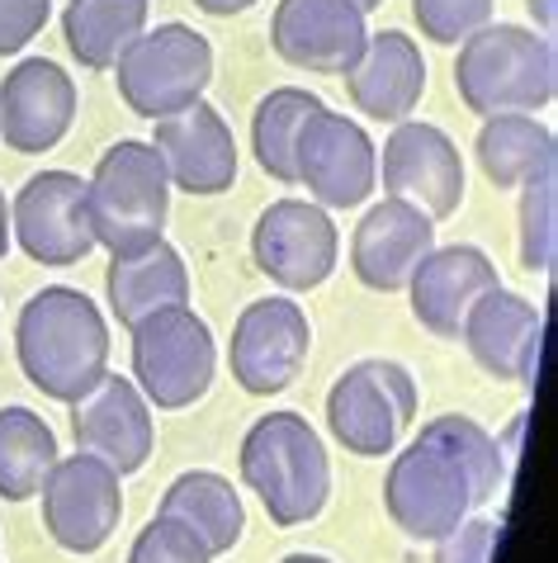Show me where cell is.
I'll use <instances>...</instances> for the list:
<instances>
[{"label":"cell","instance_id":"1","mask_svg":"<svg viewBox=\"0 0 558 563\" xmlns=\"http://www.w3.org/2000/svg\"><path fill=\"white\" fill-rule=\"evenodd\" d=\"M511 464L498 435L464 412L431 417L393 455L383 478V511L416 544H436L506 488Z\"/></svg>","mask_w":558,"mask_h":563},{"label":"cell","instance_id":"2","mask_svg":"<svg viewBox=\"0 0 558 563\" xmlns=\"http://www.w3.org/2000/svg\"><path fill=\"white\" fill-rule=\"evenodd\" d=\"M14 355L43 398L76 402L110 369V322L90 294L48 285L14 318Z\"/></svg>","mask_w":558,"mask_h":563},{"label":"cell","instance_id":"3","mask_svg":"<svg viewBox=\"0 0 558 563\" xmlns=\"http://www.w3.org/2000/svg\"><path fill=\"white\" fill-rule=\"evenodd\" d=\"M242 483L279 530L317 521L332 497V460L303 412H266L242 435Z\"/></svg>","mask_w":558,"mask_h":563},{"label":"cell","instance_id":"4","mask_svg":"<svg viewBox=\"0 0 558 563\" xmlns=\"http://www.w3.org/2000/svg\"><path fill=\"white\" fill-rule=\"evenodd\" d=\"M455 90L469 114H539L558 96V53L525 24H483L459 43Z\"/></svg>","mask_w":558,"mask_h":563},{"label":"cell","instance_id":"5","mask_svg":"<svg viewBox=\"0 0 558 563\" xmlns=\"http://www.w3.org/2000/svg\"><path fill=\"white\" fill-rule=\"evenodd\" d=\"M86 213L96 246L110 256H137L166 238L170 218V176L161 156L143 137H119L100 152L86 180Z\"/></svg>","mask_w":558,"mask_h":563},{"label":"cell","instance_id":"6","mask_svg":"<svg viewBox=\"0 0 558 563\" xmlns=\"http://www.w3.org/2000/svg\"><path fill=\"white\" fill-rule=\"evenodd\" d=\"M133 336V384L157 412L194 408L219 374V341L190 303L157 308L129 327Z\"/></svg>","mask_w":558,"mask_h":563},{"label":"cell","instance_id":"7","mask_svg":"<svg viewBox=\"0 0 558 563\" xmlns=\"http://www.w3.org/2000/svg\"><path fill=\"white\" fill-rule=\"evenodd\" d=\"M110 71L123 104L137 119L157 123L185 104L204 100V90L213 81V43L199 29L170 20L157 29H143Z\"/></svg>","mask_w":558,"mask_h":563},{"label":"cell","instance_id":"8","mask_svg":"<svg viewBox=\"0 0 558 563\" xmlns=\"http://www.w3.org/2000/svg\"><path fill=\"white\" fill-rule=\"evenodd\" d=\"M416 417V379L408 365L383 355L355 360L327 388V431L346 455L383 460L393 455L402 431Z\"/></svg>","mask_w":558,"mask_h":563},{"label":"cell","instance_id":"9","mask_svg":"<svg viewBox=\"0 0 558 563\" xmlns=\"http://www.w3.org/2000/svg\"><path fill=\"white\" fill-rule=\"evenodd\" d=\"M293 185L322 209H360L379 185V147L365 123L322 104L293 147Z\"/></svg>","mask_w":558,"mask_h":563},{"label":"cell","instance_id":"10","mask_svg":"<svg viewBox=\"0 0 558 563\" xmlns=\"http://www.w3.org/2000/svg\"><path fill=\"white\" fill-rule=\"evenodd\" d=\"M336 256L341 232L332 223V209L313 199H275L270 209H260L252 228V261L270 285L284 294H308L332 279Z\"/></svg>","mask_w":558,"mask_h":563},{"label":"cell","instance_id":"11","mask_svg":"<svg viewBox=\"0 0 558 563\" xmlns=\"http://www.w3.org/2000/svg\"><path fill=\"white\" fill-rule=\"evenodd\" d=\"M43 497V530L67 554H100L123 521V478L96 455H62Z\"/></svg>","mask_w":558,"mask_h":563},{"label":"cell","instance_id":"12","mask_svg":"<svg viewBox=\"0 0 558 563\" xmlns=\"http://www.w3.org/2000/svg\"><path fill=\"white\" fill-rule=\"evenodd\" d=\"M313 351V322L308 312L275 294V299H256L242 308V318L232 322V341H227V365L242 394L252 398H270L299 379Z\"/></svg>","mask_w":558,"mask_h":563},{"label":"cell","instance_id":"13","mask_svg":"<svg viewBox=\"0 0 558 563\" xmlns=\"http://www.w3.org/2000/svg\"><path fill=\"white\" fill-rule=\"evenodd\" d=\"M10 238L38 265L67 271L96 252L86 213V180L76 170H38L10 199Z\"/></svg>","mask_w":558,"mask_h":563},{"label":"cell","instance_id":"14","mask_svg":"<svg viewBox=\"0 0 558 563\" xmlns=\"http://www.w3.org/2000/svg\"><path fill=\"white\" fill-rule=\"evenodd\" d=\"M71 408V441L81 455H96L114 468L119 478L137 474L152 450H157V417H152V402L143 398V388L123 374L104 369L96 384L86 388Z\"/></svg>","mask_w":558,"mask_h":563},{"label":"cell","instance_id":"15","mask_svg":"<svg viewBox=\"0 0 558 563\" xmlns=\"http://www.w3.org/2000/svg\"><path fill=\"white\" fill-rule=\"evenodd\" d=\"M379 176L393 199H408L436 223L464 205V156L455 137L426 119L393 123L389 143L379 152Z\"/></svg>","mask_w":558,"mask_h":563},{"label":"cell","instance_id":"16","mask_svg":"<svg viewBox=\"0 0 558 563\" xmlns=\"http://www.w3.org/2000/svg\"><path fill=\"white\" fill-rule=\"evenodd\" d=\"M459 341L488 379L535 388L539 351H545V312L525 294H511L498 285L464 312Z\"/></svg>","mask_w":558,"mask_h":563},{"label":"cell","instance_id":"17","mask_svg":"<svg viewBox=\"0 0 558 563\" xmlns=\"http://www.w3.org/2000/svg\"><path fill=\"white\" fill-rule=\"evenodd\" d=\"M152 147H157L170 176V190L213 199L227 195L232 180H237V137H232V123L209 100H194L176 109V114L157 119Z\"/></svg>","mask_w":558,"mask_h":563},{"label":"cell","instance_id":"18","mask_svg":"<svg viewBox=\"0 0 558 563\" xmlns=\"http://www.w3.org/2000/svg\"><path fill=\"white\" fill-rule=\"evenodd\" d=\"M76 81L53 57H24L0 81V137L20 156L53 152L76 123Z\"/></svg>","mask_w":558,"mask_h":563},{"label":"cell","instance_id":"19","mask_svg":"<svg viewBox=\"0 0 558 563\" xmlns=\"http://www.w3.org/2000/svg\"><path fill=\"white\" fill-rule=\"evenodd\" d=\"M369 38L355 0H279L270 20V48L279 62L313 76H346Z\"/></svg>","mask_w":558,"mask_h":563},{"label":"cell","instance_id":"20","mask_svg":"<svg viewBox=\"0 0 558 563\" xmlns=\"http://www.w3.org/2000/svg\"><path fill=\"white\" fill-rule=\"evenodd\" d=\"M436 246V218H426L408 199H379L365 209L360 228L350 238V271L365 289L375 294H402L412 271L431 256Z\"/></svg>","mask_w":558,"mask_h":563},{"label":"cell","instance_id":"21","mask_svg":"<svg viewBox=\"0 0 558 563\" xmlns=\"http://www.w3.org/2000/svg\"><path fill=\"white\" fill-rule=\"evenodd\" d=\"M502 275L483 246L455 242V246H431V256L416 265L408 279L412 318L440 341H459L464 312H469L488 289H498Z\"/></svg>","mask_w":558,"mask_h":563},{"label":"cell","instance_id":"22","mask_svg":"<svg viewBox=\"0 0 558 563\" xmlns=\"http://www.w3.org/2000/svg\"><path fill=\"white\" fill-rule=\"evenodd\" d=\"M350 104L375 123H402L416 114L426 96V57L402 29H383L369 34L360 57L346 67Z\"/></svg>","mask_w":558,"mask_h":563},{"label":"cell","instance_id":"23","mask_svg":"<svg viewBox=\"0 0 558 563\" xmlns=\"http://www.w3.org/2000/svg\"><path fill=\"white\" fill-rule=\"evenodd\" d=\"M104 299H110V312L119 318V327L143 322L157 308L190 303V271H185V256L166 238L152 242L147 252H137V256H110Z\"/></svg>","mask_w":558,"mask_h":563},{"label":"cell","instance_id":"24","mask_svg":"<svg viewBox=\"0 0 558 563\" xmlns=\"http://www.w3.org/2000/svg\"><path fill=\"white\" fill-rule=\"evenodd\" d=\"M161 516L180 521L185 530H194L213 559L237 550L242 530H246L242 493L232 488V478L213 474V468H190V474L170 478V488L161 497Z\"/></svg>","mask_w":558,"mask_h":563},{"label":"cell","instance_id":"25","mask_svg":"<svg viewBox=\"0 0 558 563\" xmlns=\"http://www.w3.org/2000/svg\"><path fill=\"white\" fill-rule=\"evenodd\" d=\"M478 166L498 190H521L525 180H535L539 170H554L558 143L554 129L539 123L535 114H492L478 129Z\"/></svg>","mask_w":558,"mask_h":563},{"label":"cell","instance_id":"26","mask_svg":"<svg viewBox=\"0 0 558 563\" xmlns=\"http://www.w3.org/2000/svg\"><path fill=\"white\" fill-rule=\"evenodd\" d=\"M147 29V0H67L62 38L86 71H110Z\"/></svg>","mask_w":558,"mask_h":563},{"label":"cell","instance_id":"27","mask_svg":"<svg viewBox=\"0 0 558 563\" xmlns=\"http://www.w3.org/2000/svg\"><path fill=\"white\" fill-rule=\"evenodd\" d=\"M57 460H62V450H57V431L48 427V417H38L24 402L0 408V497L5 503L38 497Z\"/></svg>","mask_w":558,"mask_h":563},{"label":"cell","instance_id":"28","mask_svg":"<svg viewBox=\"0 0 558 563\" xmlns=\"http://www.w3.org/2000/svg\"><path fill=\"white\" fill-rule=\"evenodd\" d=\"M322 109V100L303 86H275L252 114V152L256 166L275 185H293V147H299L303 123Z\"/></svg>","mask_w":558,"mask_h":563},{"label":"cell","instance_id":"29","mask_svg":"<svg viewBox=\"0 0 558 563\" xmlns=\"http://www.w3.org/2000/svg\"><path fill=\"white\" fill-rule=\"evenodd\" d=\"M558 252V180L539 170L521 185V265L531 275H549Z\"/></svg>","mask_w":558,"mask_h":563},{"label":"cell","instance_id":"30","mask_svg":"<svg viewBox=\"0 0 558 563\" xmlns=\"http://www.w3.org/2000/svg\"><path fill=\"white\" fill-rule=\"evenodd\" d=\"M492 5L498 0H412V20L422 29V38L455 48L483 24H492Z\"/></svg>","mask_w":558,"mask_h":563},{"label":"cell","instance_id":"31","mask_svg":"<svg viewBox=\"0 0 558 563\" xmlns=\"http://www.w3.org/2000/svg\"><path fill=\"white\" fill-rule=\"evenodd\" d=\"M129 563H213V554L204 550V540H199L194 530H185L180 521H170V516L157 511L137 530Z\"/></svg>","mask_w":558,"mask_h":563},{"label":"cell","instance_id":"32","mask_svg":"<svg viewBox=\"0 0 558 563\" xmlns=\"http://www.w3.org/2000/svg\"><path fill=\"white\" fill-rule=\"evenodd\" d=\"M498 540H502V521H492V516H469V521H459L455 530H445L436 540L431 563H492Z\"/></svg>","mask_w":558,"mask_h":563},{"label":"cell","instance_id":"33","mask_svg":"<svg viewBox=\"0 0 558 563\" xmlns=\"http://www.w3.org/2000/svg\"><path fill=\"white\" fill-rule=\"evenodd\" d=\"M53 20V0H0V57L29 48Z\"/></svg>","mask_w":558,"mask_h":563},{"label":"cell","instance_id":"34","mask_svg":"<svg viewBox=\"0 0 558 563\" xmlns=\"http://www.w3.org/2000/svg\"><path fill=\"white\" fill-rule=\"evenodd\" d=\"M204 14H213V20H232V14H246L256 5V0H194Z\"/></svg>","mask_w":558,"mask_h":563},{"label":"cell","instance_id":"35","mask_svg":"<svg viewBox=\"0 0 558 563\" xmlns=\"http://www.w3.org/2000/svg\"><path fill=\"white\" fill-rule=\"evenodd\" d=\"M10 246H14V238H10V199H5V190H0V261H5Z\"/></svg>","mask_w":558,"mask_h":563},{"label":"cell","instance_id":"36","mask_svg":"<svg viewBox=\"0 0 558 563\" xmlns=\"http://www.w3.org/2000/svg\"><path fill=\"white\" fill-rule=\"evenodd\" d=\"M531 14H539V34H554V0H525Z\"/></svg>","mask_w":558,"mask_h":563},{"label":"cell","instance_id":"37","mask_svg":"<svg viewBox=\"0 0 558 563\" xmlns=\"http://www.w3.org/2000/svg\"><path fill=\"white\" fill-rule=\"evenodd\" d=\"M279 563H336V559H327V554H308V550H299V554H284Z\"/></svg>","mask_w":558,"mask_h":563},{"label":"cell","instance_id":"38","mask_svg":"<svg viewBox=\"0 0 558 563\" xmlns=\"http://www.w3.org/2000/svg\"><path fill=\"white\" fill-rule=\"evenodd\" d=\"M355 5H360V10L369 14V10H379V5H383V0H355Z\"/></svg>","mask_w":558,"mask_h":563}]
</instances>
